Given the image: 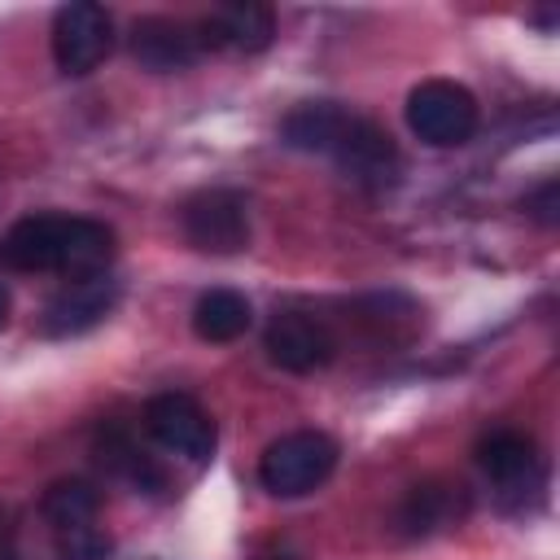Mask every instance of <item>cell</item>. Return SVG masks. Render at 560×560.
Masks as SVG:
<instances>
[{
	"instance_id": "obj_1",
	"label": "cell",
	"mask_w": 560,
	"mask_h": 560,
	"mask_svg": "<svg viewBox=\"0 0 560 560\" xmlns=\"http://www.w3.org/2000/svg\"><path fill=\"white\" fill-rule=\"evenodd\" d=\"M114 258V232L79 214H26L0 236V267L35 276L57 271L66 280L101 276Z\"/></svg>"
},
{
	"instance_id": "obj_2",
	"label": "cell",
	"mask_w": 560,
	"mask_h": 560,
	"mask_svg": "<svg viewBox=\"0 0 560 560\" xmlns=\"http://www.w3.org/2000/svg\"><path fill=\"white\" fill-rule=\"evenodd\" d=\"M337 468V442L319 429H293L276 438L258 459V481L276 499H302L319 490Z\"/></svg>"
},
{
	"instance_id": "obj_3",
	"label": "cell",
	"mask_w": 560,
	"mask_h": 560,
	"mask_svg": "<svg viewBox=\"0 0 560 560\" xmlns=\"http://www.w3.org/2000/svg\"><path fill=\"white\" fill-rule=\"evenodd\" d=\"M477 118V96L455 79H424L407 96V127L433 149H455L472 140Z\"/></svg>"
},
{
	"instance_id": "obj_4",
	"label": "cell",
	"mask_w": 560,
	"mask_h": 560,
	"mask_svg": "<svg viewBox=\"0 0 560 560\" xmlns=\"http://www.w3.org/2000/svg\"><path fill=\"white\" fill-rule=\"evenodd\" d=\"M188 245L201 254H241L249 245V206L232 188H201L179 210Z\"/></svg>"
},
{
	"instance_id": "obj_5",
	"label": "cell",
	"mask_w": 560,
	"mask_h": 560,
	"mask_svg": "<svg viewBox=\"0 0 560 560\" xmlns=\"http://www.w3.org/2000/svg\"><path fill=\"white\" fill-rule=\"evenodd\" d=\"M114 48V18L92 0H70L52 13V61L61 74H92Z\"/></svg>"
},
{
	"instance_id": "obj_6",
	"label": "cell",
	"mask_w": 560,
	"mask_h": 560,
	"mask_svg": "<svg viewBox=\"0 0 560 560\" xmlns=\"http://www.w3.org/2000/svg\"><path fill=\"white\" fill-rule=\"evenodd\" d=\"M144 429L153 433L158 446H166L171 455H184L192 464H206L219 446V429L210 420V411L188 398V394H158L144 407Z\"/></svg>"
},
{
	"instance_id": "obj_7",
	"label": "cell",
	"mask_w": 560,
	"mask_h": 560,
	"mask_svg": "<svg viewBox=\"0 0 560 560\" xmlns=\"http://www.w3.org/2000/svg\"><path fill=\"white\" fill-rule=\"evenodd\" d=\"M114 302H118V280L105 276V271L83 276V280H66L48 298V306L39 315V328H44V337H79V332L96 328L114 311Z\"/></svg>"
},
{
	"instance_id": "obj_8",
	"label": "cell",
	"mask_w": 560,
	"mask_h": 560,
	"mask_svg": "<svg viewBox=\"0 0 560 560\" xmlns=\"http://www.w3.org/2000/svg\"><path fill=\"white\" fill-rule=\"evenodd\" d=\"M201 31L197 22H184V18H140L131 26V57L153 70V74H175V70H188L197 57H201Z\"/></svg>"
},
{
	"instance_id": "obj_9",
	"label": "cell",
	"mask_w": 560,
	"mask_h": 560,
	"mask_svg": "<svg viewBox=\"0 0 560 560\" xmlns=\"http://www.w3.org/2000/svg\"><path fill=\"white\" fill-rule=\"evenodd\" d=\"M332 162L354 179V184H368V188H385L398 179L402 171V158H398V144L385 127L368 122V118H350L346 136L337 140L332 149Z\"/></svg>"
},
{
	"instance_id": "obj_10",
	"label": "cell",
	"mask_w": 560,
	"mask_h": 560,
	"mask_svg": "<svg viewBox=\"0 0 560 560\" xmlns=\"http://www.w3.org/2000/svg\"><path fill=\"white\" fill-rule=\"evenodd\" d=\"M332 354H337V341L315 315L284 311L267 324V359L284 372H298V376L319 372L332 363Z\"/></svg>"
},
{
	"instance_id": "obj_11",
	"label": "cell",
	"mask_w": 560,
	"mask_h": 560,
	"mask_svg": "<svg viewBox=\"0 0 560 560\" xmlns=\"http://www.w3.org/2000/svg\"><path fill=\"white\" fill-rule=\"evenodd\" d=\"M201 31V48H232V52H262L276 35V13L267 4L254 0H236V4H219L210 9V18L197 22Z\"/></svg>"
},
{
	"instance_id": "obj_12",
	"label": "cell",
	"mask_w": 560,
	"mask_h": 560,
	"mask_svg": "<svg viewBox=\"0 0 560 560\" xmlns=\"http://www.w3.org/2000/svg\"><path fill=\"white\" fill-rule=\"evenodd\" d=\"M354 114H346L337 101H302L298 109L284 114L280 122V140L289 149H302V153H328L337 149V140L346 136Z\"/></svg>"
},
{
	"instance_id": "obj_13",
	"label": "cell",
	"mask_w": 560,
	"mask_h": 560,
	"mask_svg": "<svg viewBox=\"0 0 560 560\" xmlns=\"http://www.w3.org/2000/svg\"><path fill=\"white\" fill-rule=\"evenodd\" d=\"M538 464V451L525 433H512V429H499L490 438L477 442V468L494 481V486H521Z\"/></svg>"
},
{
	"instance_id": "obj_14",
	"label": "cell",
	"mask_w": 560,
	"mask_h": 560,
	"mask_svg": "<svg viewBox=\"0 0 560 560\" xmlns=\"http://www.w3.org/2000/svg\"><path fill=\"white\" fill-rule=\"evenodd\" d=\"M249 319H254V311H249V302L236 289H210L192 306V332L201 341H210V346L236 341L249 328Z\"/></svg>"
},
{
	"instance_id": "obj_15",
	"label": "cell",
	"mask_w": 560,
	"mask_h": 560,
	"mask_svg": "<svg viewBox=\"0 0 560 560\" xmlns=\"http://www.w3.org/2000/svg\"><path fill=\"white\" fill-rule=\"evenodd\" d=\"M96 455H101V464H105L114 477H122L131 490L153 494V490H162V486H166L162 468L144 455V446H136V442H131V433H127V429H105V433L96 438Z\"/></svg>"
},
{
	"instance_id": "obj_16",
	"label": "cell",
	"mask_w": 560,
	"mask_h": 560,
	"mask_svg": "<svg viewBox=\"0 0 560 560\" xmlns=\"http://www.w3.org/2000/svg\"><path fill=\"white\" fill-rule=\"evenodd\" d=\"M39 512H44V521L52 525V534H70V529L96 525V516H101V494H96L88 481H79V477L52 481V486L44 490V499H39Z\"/></svg>"
},
{
	"instance_id": "obj_17",
	"label": "cell",
	"mask_w": 560,
	"mask_h": 560,
	"mask_svg": "<svg viewBox=\"0 0 560 560\" xmlns=\"http://www.w3.org/2000/svg\"><path fill=\"white\" fill-rule=\"evenodd\" d=\"M451 516H455V490H451V486H438V481L411 486L407 499H402V512H398V521H402L407 534L442 529Z\"/></svg>"
},
{
	"instance_id": "obj_18",
	"label": "cell",
	"mask_w": 560,
	"mask_h": 560,
	"mask_svg": "<svg viewBox=\"0 0 560 560\" xmlns=\"http://www.w3.org/2000/svg\"><path fill=\"white\" fill-rule=\"evenodd\" d=\"M57 556L61 560H109V538L101 525H83V529L57 534Z\"/></svg>"
},
{
	"instance_id": "obj_19",
	"label": "cell",
	"mask_w": 560,
	"mask_h": 560,
	"mask_svg": "<svg viewBox=\"0 0 560 560\" xmlns=\"http://www.w3.org/2000/svg\"><path fill=\"white\" fill-rule=\"evenodd\" d=\"M521 206H525V214L538 219L542 228H556V223H560V184H556V179H542L534 192H525Z\"/></svg>"
},
{
	"instance_id": "obj_20",
	"label": "cell",
	"mask_w": 560,
	"mask_h": 560,
	"mask_svg": "<svg viewBox=\"0 0 560 560\" xmlns=\"http://www.w3.org/2000/svg\"><path fill=\"white\" fill-rule=\"evenodd\" d=\"M0 560H18V547H13V529L9 521L0 516Z\"/></svg>"
},
{
	"instance_id": "obj_21",
	"label": "cell",
	"mask_w": 560,
	"mask_h": 560,
	"mask_svg": "<svg viewBox=\"0 0 560 560\" xmlns=\"http://www.w3.org/2000/svg\"><path fill=\"white\" fill-rule=\"evenodd\" d=\"M9 311H13V298H9V289L0 284V328L9 324Z\"/></svg>"
}]
</instances>
